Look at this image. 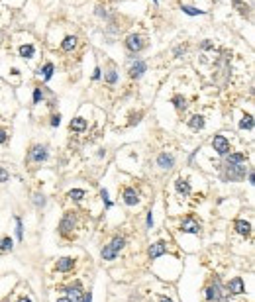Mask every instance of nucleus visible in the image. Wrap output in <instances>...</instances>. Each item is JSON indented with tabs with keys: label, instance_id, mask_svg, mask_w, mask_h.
I'll return each instance as SVG.
<instances>
[{
	"label": "nucleus",
	"instance_id": "obj_7",
	"mask_svg": "<svg viewBox=\"0 0 255 302\" xmlns=\"http://www.w3.org/2000/svg\"><path fill=\"white\" fill-rule=\"evenodd\" d=\"M122 198H124V204H128V206H136V204L140 202V195H138L134 189H130V187H126V189H124Z\"/></svg>",
	"mask_w": 255,
	"mask_h": 302
},
{
	"label": "nucleus",
	"instance_id": "obj_29",
	"mask_svg": "<svg viewBox=\"0 0 255 302\" xmlns=\"http://www.w3.org/2000/svg\"><path fill=\"white\" fill-rule=\"evenodd\" d=\"M182 12H184V14H188V16H197V14H202V10L190 8V6H182Z\"/></svg>",
	"mask_w": 255,
	"mask_h": 302
},
{
	"label": "nucleus",
	"instance_id": "obj_44",
	"mask_svg": "<svg viewBox=\"0 0 255 302\" xmlns=\"http://www.w3.org/2000/svg\"><path fill=\"white\" fill-rule=\"evenodd\" d=\"M57 302H71V300H69V298H59Z\"/></svg>",
	"mask_w": 255,
	"mask_h": 302
},
{
	"label": "nucleus",
	"instance_id": "obj_1",
	"mask_svg": "<svg viewBox=\"0 0 255 302\" xmlns=\"http://www.w3.org/2000/svg\"><path fill=\"white\" fill-rule=\"evenodd\" d=\"M73 230H75V212H67L63 216L61 224H59V231H61V235L67 237Z\"/></svg>",
	"mask_w": 255,
	"mask_h": 302
},
{
	"label": "nucleus",
	"instance_id": "obj_20",
	"mask_svg": "<svg viewBox=\"0 0 255 302\" xmlns=\"http://www.w3.org/2000/svg\"><path fill=\"white\" fill-rule=\"evenodd\" d=\"M75 45H77V37H75V36H67L65 39H63V45H61V47H63L65 51H71Z\"/></svg>",
	"mask_w": 255,
	"mask_h": 302
},
{
	"label": "nucleus",
	"instance_id": "obj_28",
	"mask_svg": "<svg viewBox=\"0 0 255 302\" xmlns=\"http://www.w3.org/2000/svg\"><path fill=\"white\" fill-rule=\"evenodd\" d=\"M16 235H18L20 241L24 239V226H22V220H20V218H16Z\"/></svg>",
	"mask_w": 255,
	"mask_h": 302
},
{
	"label": "nucleus",
	"instance_id": "obj_32",
	"mask_svg": "<svg viewBox=\"0 0 255 302\" xmlns=\"http://www.w3.org/2000/svg\"><path fill=\"white\" fill-rule=\"evenodd\" d=\"M100 196H102V200H104V204H106V208H110V206H112V202H110V198H108V193H106V189H102V191H100Z\"/></svg>",
	"mask_w": 255,
	"mask_h": 302
},
{
	"label": "nucleus",
	"instance_id": "obj_19",
	"mask_svg": "<svg viewBox=\"0 0 255 302\" xmlns=\"http://www.w3.org/2000/svg\"><path fill=\"white\" fill-rule=\"evenodd\" d=\"M228 165H239V163H245V155L243 153H232L228 155Z\"/></svg>",
	"mask_w": 255,
	"mask_h": 302
},
{
	"label": "nucleus",
	"instance_id": "obj_27",
	"mask_svg": "<svg viewBox=\"0 0 255 302\" xmlns=\"http://www.w3.org/2000/svg\"><path fill=\"white\" fill-rule=\"evenodd\" d=\"M116 81H118V75H116L114 69H110V71L106 73V83H108V85H114Z\"/></svg>",
	"mask_w": 255,
	"mask_h": 302
},
{
	"label": "nucleus",
	"instance_id": "obj_10",
	"mask_svg": "<svg viewBox=\"0 0 255 302\" xmlns=\"http://www.w3.org/2000/svg\"><path fill=\"white\" fill-rule=\"evenodd\" d=\"M65 292L69 294L67 298L71 302H81L83 300V290H81V284L79 283H75V286H67L65 288Z\"/></svg>",
	"mask_w": 255,
	"mask_h": 302
},
{
	"label": "nucleus",
	"instance_id": "obj_9",
	"mask_svg": "<svg viewBox=\"0 0 255 302\" xmlns=\"http://www.w3.org/2000/svg\"><path fill=\"white\" fill-rule=\"evenodd\" d=\"M165 251H167V244H165V241H155V244H151V248H149V259L161 257Z\"/></svg>",
	"mask_w": 255,
	"mask_h": 302
},
{
	"label": "nucleus",
	"instance_id": "obj_39",
	"mask_svg": "<svg viewBox=\"0 0 255 302\" xmlns=\"http://www.w3.org/2000/svg\"><path fill=\"white\" fill-rule=\"evenodd\" d=\"M59 120H61V118H59V114H57V116H53V120H51V126H59Z\"/></svg>",
	"mask_w": 255,
	"mask_h": 302
},
{
	"label": "nucleus",
	"instance_id": "obj_43",
	"mask_svg": "<svg viewBox=\"0 0 255 302\" xmlns=\"http://www.w3.org/2000/svg\"><path fill=\"white\" fill-rule=\"evenodd\" d=\"M159 302H173V300H171V298H167V296H161V298H159Z\"/></svg>",
	"mask_w": 255,
	"mask_h": 302
},
{
	"label": "nucleus",
	"instance_id": "obj_45",
	"mask_svg": "<svg viewBox=\"0 0 255 302\" xmlns=\"http://www.w3.org/2000/svg\"><path fill=\"white\" fill-rule=\"evenodd\" d=\"M155 2H157V0H155Z\"/></svg>",
	"mask_w": 255,
	"mask_h": 302
},
{
	"label": "nucleus",
	"instance_id": "obj_11",
	"mask_svg": "<svg viewBox=\"0 0 255 302\" xmlns=\"http://www.w3.org/2000/svg\"><path fill=\"white\" fill-rule=\"evenodd\" d=\"M126 47L130 49V51H140V49L144 47V41H142V36H136V34L128 36V39H126Z\"/></svg>",
	"mask_w": 255,
	"mask_h": 302
},
{
	"label": "nucleus",
	"instance_id": "obj_12",
	"mask_svg": "<svg viewBox=\"0 0 255 302\" xmlns=\"http://www.w3.org/2000/svg\"><path fill=\"white\" fill-rule=\"evenodd\" d=\"M228 290H230L232 294H243V292H245V286H243V279H241V277H236V279H232V281L228 283Z\"/></svg>",
	"mask_w": 255,
	"mask_h": 302
},
{
	"label": "nucleus",
	"instance_id": "obj_4",
	"mask_svg": "<svg viewBox=\"0 0 255 302\" xmlns=\"http://www.w3.org/2000/svg\"><path fill=\"white\" fill-rule=\"evenodd\" d=\"M212 147H214V151L220 153V155H226V153L230 151V143H228V140H226L224 136H214Z\"/></svg>",
	"mask_w": 255,
	"mask_h": 302
},
{
	"label": "nucleus",
	"instance_id": "obj_3",
	"mask_svg": "<svg viewBox=\"0 0 255 302\" xmlns=\"http://www.w3.org/2000/svg\"><path fill=\"white\" fill-rule=\"evenodd\" d=\"M245 163H239V165H228V177L230 180H237V178H243L245 177Z\"/></svg>",
	"mask_w": 255,
	"mask_h": 302
},
{
	"label": "nucleus",
	"instance_id": "obj_30",
	"mask_svg": "<svg viewBox=\"0 0 255 302\" xmlns=\"http://www.w3.org/2000/svg\"><path fill=\"white\" fill-rule=\"evenodd\" d=\"M173 102H175L177 110H184V106H186V104H184V98H182V96H175V98H173Z\"/></svg>",
	"mask_w": 255,
	"mask_h": 302
},
{
	"label": "nucleus",
	"instance_id": "obj_41",
	"mask_svg": "<svg viewBox=\"0 0 255 302\" xmlns=\"http://www.w3.org/2000/svg\"><path fill=\"white\" fill-rule=\"evenodd\" d=\"M92 79H100V69H96L94 75H92Z\"/></svg>",
	"mask_w": 255,
	"mask_h": 302
},
{
	"label": "nucleus",
	"instance_id": "obj_23",
	"mask_svg": "<svg viewBox=\"0 0 255 302\" xmlns=\"http://www.w3.org/2000/svg\"><path fill=\"white\" fill-rule=\"evenodd\" d=\"M100 255H102V259H104V261H112V259H116V255H118V253H114V251L110 249V246H104L102 251H100Z\"/></svg>",
	"mask_w": 255,
	"mask_h": 302
},
{
	"label": "nucleus",
	"instance_id": "obj_22",
	"mask_svg": "<svg viewBox=\"0 0 255 302\" xmlns=\"http://www.w3.org/2000/svg\"><path fill=\"white\" fill-rule=\"evenodd\" d=\"M188 126H190L193 130H202V128H204V118H202V116H193Z\"/></svg>",
	"mask_w": 255,
	"mask_h": 302
},
{
	"label": "nucleus",
	"instance_id": "obj_5",
	"mask_svg": "<svg viewBox=\"0 0 255 302\" xmlns=\"http://www.w3.org/2000/svg\"><path fill=\"white\" fill-rule=\"evenodd\" d=\"M181 231H184V233H199V231H201V224H199L195 218L186 216L181 224Z\"/></svg>",
	"mask_w": 255,
	"mask_h": 302
},
{
	"label": "nucleus",
	"instance_id": "obj_26",
	"mask_svg": "<svg viewBox=\"0 0 255 302\" xmlns=\"http://www.w3.org/2000/svg\"><path fill=\"white\" fill-rule=\"evenodd\" d=\"M69 198H71V200H83V198H85V196H87V193H85V191H81V189H73V191H69Z\"/></svg>",
	"mask_w": 255,
	"mask_h": 302
},
{
	"label": "nucleus",
	"instance_id": "obj_24",
	"mask_svg": "<svg viewBox=\"0 0 255 302\" xmlns=\"http://www.w3.org/2000/svg\"><path fill=\"white\" fill-rule=\"evenodd\" d=\"M20 55L24 57V59H30V57H34V45H22L20 47Z\"/></svg>",
	"mask_w": 255,
	"mask_h": 302
},
{
	"label": "nucleus",
	"instance_id": "obj_6",
	"mask_svg": "<svg viewBox=\"0 0 255 302\" xmlns=\"http://www.w3.org/2000/svg\"><path fill=\"white\" fill-rule=\"evenodd\" d=\"M204 298H206L208 302H218L220 298H222V292H220L218 283L206 286V290H204Z\"/></svg>",
	"mask_w": 255,
	"mask_h": 302
},
{
	"label": "nucleus",
	"instance_id": "obj_42",
	"mask_svg": "<svg viewBox=\"0 0 255 302\" xmlns=\"http://www.w3.org/2000/svg\"><path fill=\"white\" fill-rule=\"evenodd\" d=\"M18 302H32V300H30L28 296H22V298H18Z\"/></svg>",
	"mask_w": 255,
	"mask_h": 302
},
{
	"label": "nucleus",
	"instance_id": "obj_15",
	"mask_svg": "<svg viewBox=\"0 0 255 302\" xmlns=\"http://www.w3.org/2000/svg\"><path fill=\"white\" fill-rule=\"evenodd\" d=\"M236 231L239 235H249L251 233V224L245 220H237L236 222Z\"/></svg>",
	"mask_w": 255,
	"mask_h": 302
},
{
	"label": "nucleus",
	"instance_id": "obj_13",
	"mask_svg": "<svg viewBox=\"0 0 255 302\" xmlns=\"http://www.w3.org/2000/svg\"><path fill=\"white\" fill-rule=\"evenodd\" d=\"M146 69H147V65L144 61H136V63L130 67V77H132V79H138V77H142V75L146 73Z\"/></svg>",
	"mask_w": 255,
	"mask_h": 302
},
{
	"label": "nucleus",
	"instance_id": "obj_33",
	"mask_svg": "<svg viewBox=\"0 0 255 302\" xmlns=\"http://www.w3.org/2000/svg\"><path fill=\"white\" fill-rule=\"evenodd\" d=\"M10 178V175H8V171L4 169V167H0V183H6Z\"/></svg>",
	"mask_w": 255,
	"mask_h": 302
},
{
	"label": "nucleus",
	"instance_id": "obj_25",
	"mask_svg": "<svg viewBox=\"0 0 255 302\" xmlns=\"http://www.w3.org/2000/svg\"><path fill=\"white\" fill-rule=\"evenodd\" d=\"M239 128L241 130H253V118H251V114L243 116V120L239 122Z\"/></svg>",
	"mask_w": 255,
	"mask_h": 302
},
{
	"label": "nucleus",
	"instance_id": "obj_34",
	"mask_svg": "<svg viewBox=\"0 0 255 302\" xmlns=\"http://www.w3.org/2000/svg\"><path fill=\"white\" fill-rule=\"evenodd\" d=\"M34 198H36L37 206H43V204H45V196H43V195H36Z\"/></svg>",
	"mask_w": 255,
	"mask_h": 302
},
{
	"label": "nucleus",
	"instance_id": "obj_2",
	"mask_svg": "<svg viewBox=\"0 0 255 302\" xmlns=\"http://www.w3.org/2000/svg\"><path fill=\"white\" fill-rule=\"evenodd\" d=\"M28 159L34 161V163H41V161L47 159V149L43 145H34L28 153Z\"/></svg>",
	"mask_w": 255,
	"mask_h": 302
},
{
	"label": "nucleus",
	"instance_id": "obj_8",
	"mask_svg": "<svg viewBox=\"0 0 255 302\" xmlns=\"http://www.w3.org/2000/svg\"><path fill=\"white\" fill-rule=\"evenodd\" d=\"M73 267H75L73 257H61V259H57V263H55V269H57L59 273H67V271H71Z\"/></svg>",
	"mask_w": 255,
	"mask_h": 302
},
{
	"label": "nucleus",
	"instance_id": "obj_16",
	"mask_svg": "<svg viewBox=\"0 0 255 302\" xmlns=\"http://www.w3.org/2000/svg\"><path fill=\"white\" fill-rule=\"evenodd\" d=\"M157 165H159L161 169H171V167L175 165V159H173V155L163 153V155H159V157H157Z\"/></svg>",
	"mask_w": 255,
	"mask_h": 302
},
{
	"label": "nucleus",
	"instance_id": "obj_35",
	"mask_svg": "<svg viewBox=\"0 0 255 302\" xmlns=\"http://www.w3.org/2000/svg\"><path fill=\"white\" fill-rule=\"evenodd\" d=\"M234 6H237V8H241V10H239L241 14H245V12H247V6H243V4L239 2V0H234Z\"/></svg>",
	"mask_w": 255,
	"mask_h": 302
},
{
	"label": "nucleus",
	"instance_id": "obj_40",
	"mask_svg": "<svg viewBox=\"0 0 255 302\" xmlns=\"http://www.w3.org/2000/svg\"><path fill=\"white\" fill-rule=\"evenodd\" d=\"M153 226V218H151V212H149V216H147V228H151Z\"/></svg>",
	"mask_w": 255,
	"mask_h": 302
},
{
	"label": "nucleus",
	"instance_id": "obj_14",
	"mask_svg": "<svg viewBox=\"0 0 255 302\" xmlns=\"http://www.w3.org/2000/svg\"><path fill=\"white\" fill-rule=\"evenodd\" d=\"M175 189H177V193L182 196L190 195V185H188L184 178H177V180H175Z\"/></svg>",
	"mask_w": 255,
	"mask_h": 302
},
{
	"label": "nucleus",
	"instance_id": "obj_38",
	"mask_svg": "<svg viewBox=\"0 0 255 302\" xmlns=\"http://www.w3.org/2000/svg\"><path fill=\"white\" fill-rule=\"evenodd\" d=\"M92 300V294L89 292V294H83V300L81 302H91Z\"/></svg>",
	"mask_w": 255,
	"mask_h": 302
},
{
	"label": "nucleus",
	"instance_id": "obj_37",
	"mask_svg": "<svg viewBox=\"0 0 255 302\" xmlns=\"http://www.w3.org/2000/svg\"><path fill=\"white\" fill-rule=\"evenodd\" d=\"M6 142V130H0V143Z\"/></svg>",
	"mask_w": 255,
	"mask_h": 302
},
{
	"label": "nucleus",
	"instance_id": "obj_18",
	"mask_svg": "<svg viewBox=\"0 0 255 302\" xmlns=\"http://www.w3.org/2000/svg\"><path fill=\"white\" fill-rule=\"evenodd\" d=\"M71 130H73V132H83V130H87V120H85V118H75V120H71Z\"/></svg>",
	"mask_w": 255,
	"mask_h": 302
},
{
	"label": "nucleus",
	"instance_id": "obj_36",
	"mask_svg": "<svg viewBox=\"0 0 255 302\" xmlns=\"http://www.w3.org/2000/svg\"><path fill=\"white\" fill-rule=\"evenodd\" d=\"M41 96H43V94H41V90L39 89H36V92H34V102H39V100H41Z\"/></svg>",
	"mask_w": 255,
	"mask_h": 302
},
{
	"label": "nucleus",
	"instance_id": "obj_17",
	"mask_svg": "<svg viewBox=\"0 0 255 302\" xmlns=\"http://www.w3.org/2000/svg\"><path fill=\"white\" fill-rule=\"evenodd\" d=\"M124 246H126V239H124V237H120V235H116V237L110 241V249H112L114 253H118L120 249H124Z\"/></svg>",
	"mask_w": 255,
	"mask_h": 302
},
{
	"label": "nucleus",
	"instance_id": "obj_31",
	"mask_svg": "<svg viewBox=\"0 0 255 302\" xmlns=\"http://www.w3.org/2000/svg\"><path fill=\"white\" fill-rule=\"evenodd\" d=\"M51 75H53V65L47 63V65L43 67V77H45V79H51Z\"/></svg>",
	"mask_w": 255,
	"mask_h": 302
},
{
	"label": "nucleus",
	"instance_id": "obj_21",
	"mask_svg": "<svg viewBox=\"0 0 255 302\" xmlns=\"http://www.w3.org/2000/svg\"><path fill=\"white\" fill-rule=\"evenodd\" d=\"M12 248H14V241H12L10 237H2V239H0V251H2V253L12 251Z\"/></svg>",
	"mask_w": 255,
	"mask_h": 302
}]
</instances>
